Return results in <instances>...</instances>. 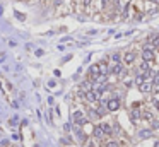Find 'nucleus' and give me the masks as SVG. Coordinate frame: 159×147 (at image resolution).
Here are the masks:
<instances>
[{"mask_svg":"<svg viewBox=\"0 0 159 147\" xmlns=\"http://www.w3.org/2000/svg\"><path fill=\"white\" fill-rule=\"evenodd\" d=\"M106 147H118V144H116V142H108Z\"/></svg>","mask_w":159,"mask_h":147,"instance_id":"nucleus-21","label":"nucleus"},{"mask_svg":"<svg viewBox=\"0 0 159 147\" xmlns=\"http://www.w3.org/2000/svg\"><path fill=\"white\" fill-rule=\"evenodd\" d=\"M109 72L115 74V75H118V74L123 72V67H122V65H120V62H118V63H115V65L111 67V70H109Z\"/></svg>","mask_w":159,"mask_h":147,"instance_id":"nucleus-6","label":"nucleus"},{"mask_svg":"<svg viewBox=\"0 0 159 147\" xmlns=\"http://www.w3.org/2000/svg\"><path fill=\"white\" fill-rule=\"evenodd\" d=\"M128 9H130V3H127V5H125V10H123V17H127V16H128Z\"/></svg>","mask_w":159,"mask_h":147,"instance_id":"nucleus-18","label":"nucleus"},{"mask_svg":"<svg viewBox=\"0 0 159 147\" xmlns=\"http://www.w3.org/2000/svg\"><path fill=\"white\" fill-rule=\"evenodd\" d=\"M103 135H105V132H103V127H101V125L94 128V137H96V139H103Z\"/></svg>","mask_w":159,"mask_h":147,"instance_id":"nucleus-8","label":"nucleus"},{"mask_svg":"<svg viewBox=\"0 0 159 147\" xmlns=\"http://www.w3.org/2000/svg\"><path fill=\"white\" fill-rule=\"evenodd\" d=\"M140 69L144 70V72H145V70H149V62H145V60H144V62L140 63Z\"/></svg>","mask_w":159,"mask_h":147,"instance_id":"nucleus-16","label":"nucleus"},{"mask_svg":"<svg viewBox=\"0 0 159 147\" xmlns=\"http://www.w3.org/2000/svg\"><path fill=\"white\" fill-rule=\"evenodd\" d=\"M86 99H87L89 103H96V101L99 99V94L94 91V89H91V91L86 92Z\"/></svg>","mask_w":159,"mask_h":147,"instance_id":"nucleus-3","label":"nucleus"},{"mask_svg":"<svg viewBox=\"0 0 159 147\" xmlns=\"http://www.w3.org/2000/svg\"><path fill=\"white\" fill-rule=\"evenodd\" d=\"M154 52H152V48H149V46H145L144 50H142V58L145 60V62H152L154 60Z\"/></svg>","mask_w":159,"mask_h":147,"instance_id":"nucleus-1","label":"nucleus"},{"mask_svg":"<svg viewBox=\"0 0 159 147\" xmlns=\"http://www.w3.org/2000/svg\"><path fill=\"white\" fill-rule=\"evenodd\" d=\"M134 60H135V53L128 52V53L125 55V63H134Z\"/></svg>","mask_w":159,"mask_h":147,"instance_id":"nucleus-9","label":"nucleus"},{"mask_svg":"<svg viewBox=\"0 0 159 147\" xmlns=\"http://www.w3.org/2000/svg\"><path fill=\"white\" fill-rule=\"evenodd\" d=\"M154 106H156V108L159 110V101H158V99H154Z\"/></svg>","mask_w":159,"mask_h":147,"instance_id":"nucleus-23","label":"nucleus"},{"mask_svg":"<svg viewBox=\"0 0 159 147\" xmlns=\"http://www.w3.org/2000/svg\"><path fill=\"white\" fill-rule=\"evenodd\" d=\"M101 127H103V132H105V135H111V133H113V130H111V127H109L108 123H103Z\"/></svg>","mask_w":159,"mask_h":147,"instance_id":"nucleus-12","label":"nucleus"},{"mask_svg":"<svg viewBox=\"0 0 159 147\" xmlns=\"http://www.w3.org/2000/svg\"><path fill=\"white\" fill-rule=\"evenodd\" d=\"M111 58H113V62H115V63H118V62H120V55H118V53H115Z\"/></svg>","mask_w":159,"mask_h":147,"instance_id":"nucleus-19","label":"nucleus"},{"mask_svg":"<svg viewBox=\"0 0 159 147\" xmlns=\"http://www.w3.org/2000/svg\"><path fill=\"white\" fill-rule=\"evenodd\" d=\"M154 147H159V142H156V144H154Z\"/></svg>","mask_w":159,"mask_h":147,"instance_id":"nucleus-25","label":"nucleus"},{"mask_svg":"<svg viewBox=\"0 0 159 147\" xmlns=\"http://www.w3.org/2000/svg\"><path fill=\"white\" fill-rule=\"evenodd\" d=\"M135 82L140 86L142 82H145V77H144V74H140V75H137V79H135Z\"/></svg>","mask_w":159,"mask_h":147,"instance_id":"nucleus-15","label":"nucleus"},{"mask_svg":"<svg viewBox=\"0 0 159 147\" xmlns=\"http://www.w3.org/2000/svg\"><path fill=\"white\" fill-rule=\"evenodd\" d=\"M89 74H91V77H92V79H96L98 75H101V69H99V65H98V63L91 65V67H89Z\"/></svg>","mask_w":159,"mask_h":147,"instance_id":"nucleus-5","label":"nucleus"},{"mask_svg":"<svg viewBox=\"0 0 159 147\" xmlns=\"http://www.w3.org/2000/svg\"><path fill=\"white\" fill-rule=\"evenodd\" d=\"M149 2H152V3H159V0H149Z\"/></svg>","mask_w":159,"mask_h":147,"instance_id":"nucleus-24","label":"nucleus"},{"mask_svg":"<svg viewBox=\"0 0 159 147\" xmlns=\"http://www.w3.org/2000/svg\"><path fill=\"white\" fill-rule=\"evenodd\" d=\"M84 5H86V7H89V5H91V0H84Z\"/></svg>","mask_w":159,"mask_h":147,"instance_id":"nucleus-22","label":"nucleus"},{"mask_svg":"<svg viewBox=\"0 0 159 147\" xmlns=\"http://www.w3.org/2000/svg\"><path fill=\"white\" fill-rule=\"evenodd\" d=\"M106 106H108V111H116L120 108V101L118 99H108V103H106Z\"/></svg>","mask_w":159,"mask_h":147,"instance_id":"nucleus-2","label":"nucleus"},{"mask_svg":"<svg viewBox=\"0 0 159 147\" xmlns=\"http://www.w3.org/2000/svg\"><path fill=\"white\" fill-rule=\"evenodd\" d=\"M151 135H152L151 130H140V132H139V137H140V139H149Z\"/></svg>","mask_w":159,"mask_h":147,"instance_id":"nucleus-10","label":"nucleus"},{"mask_svg":"<svg viewBox=\"0 0 159 147\" xmlns=\"http://www.w3.org/2000/svg\"><path fill=\"white\" fill-rule=\"evenodd\" d=\"M140 116H142V115H140V111H139V110H134V111H132V122H134V123H135Z\"/></svg>","mask_w":159,"mask_h":147,"instance_id":"nucleus-11","label":"nucleus"},{"mask_svg":"<svg viewBox=\"0 0 159 147\" xmlns=\"http://www.w3.org/2000/svg\"><path fill=\"white\" fill-rule=\"evenodd\" d=\"M139 89H140L142 92H151V89H152V86H151L149 82H142L140 86H139Z\"/></svg>","mask_w":159,"mask_h":147,"instance_id":"nucleus-7","label":"nucleus"},{"mask_svg":"<svg viewBox=\"0 0 159 147\" xmlns=\"http://www.w3.org/2000/svg\"><path fill=\"white\" fill-rule=\"evenodd\" d=\"M142 118H144V120H149V122H152V115H151L149 111H145V113H142Z\"/></svg>","mask_w":159,"mask_h":147,"instance_id":"nucleus-14","label":"nucleus"},{"mask_svg":"<svg viewBox=\"0 0 159 147\" xmlns=\"http://www.w3.org/2000/svg\"><path fill=\"white\" fill-rule=\"evenodd\" d=\"M74 122H75L77 125H84L87 120H86V116H84L81 111H75V113H74Z\"/></svg>","mask_w":159,"mask_h":147,"instance_id":"nucleus-4","label":"nucleus"},{"mask_svg":"<svg viewBox=\"0 0 159 147\" xmlns=\"http://www.w3.org/2000/svg\"><path fill=\"white\" fill-rule=\"evenodd\" d=\"M152 128H159V122H156V120H152Z\"/></svg>","mask_w":159,"mask_h":147,"instance_id":"nucleus-20","label":"nucleus"},{"mask_svg":"<svg viewBox=\"0 0 159 147\" xmlns=\"http://www.w3.org/2000/svg\"><path fill=\"white\" fill-rule=\"evenodd\" d=\"M152 82H154V86H159V74H154V77H152Z\"/></svg>","mask_w":159,"mask_h":147,"instance_id":"nucleus-17","label":"nucleus"},{"mask_svg":"<svg viewBox=\"0 0 159 147\" xmlns=\"http://www.w3.org/2000/svg\"><path fill=\"white\" fill-rule=\"evenodd\" d=\"M99 69H101V74H105V75H108V72H109V69H108V65H106V63H99Z\"/></svg>","mask_w":159,"mask_h":147,"instance_id":"nucleus-13","label":"nucleus"}]
</instances>
